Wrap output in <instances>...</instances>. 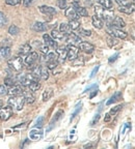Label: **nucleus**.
<instances>
[{"label":"nucleus","instance_id":"obj_57","mask_svg":"<svg viewBox=\"0 0 135 149\" xmlns=\"http://www.w3.org/2000/svg\"><path fill=\"white\" fill-rule=\"evenodd\" d=\"M97 93H98V91H97V90H95V91H94V92H93V93H91V98H93L94 96H95L96 94H97Z\"/></svg>","mask_w":135,"mask_h":149},{"label":"nucleus","instance_id":"obj_3","mask_svg":"<svg viewBox=\"0 0 135 149\" xmlns=\"http://www.w3.org/2000/svg\"><path fill=\"white\" fill-rule=\"evenodd\" d=\"M23 60H22L21 57H15V58H12L9 59L8 61H7V65L9 66V68L13 70H15V72H20V70L23 68Z\"/></svg>","mask_w":135,"mask_h":149},{"label":"nucleus","instance_id":"obj_43","mask_svg":"<svg viewBox=\"0 0 135 149\" xmlns=\"http://www.w3.org/2000/svg\"><path fill=\"white\" fill-rule=\"evenodd\" d=\"M57 5H58L59 8L65 9L68 5V0H57Z\"/></svg>","mask_w":135,"mask_h":149},{"label":"nucleus","instance_id":"obj_47","mask_svg":"<svg viewBox=\"0 0 135 149\" xmlns=\"http://www.w3.org/2000/svg\"><path fill=\"white\" fill-rule=\"evenodd\" d=\"M33 2H34V0H23L22 4H23L24 7H30L33 4Z\"/></svg>","mask_w":135,"mask_h":149},{"label":"nucleus","instance_id":"obj_48","mask_svg":"<svg viewBox=\"0 0 135 149\" xmlns=\"http://www.w3.org/2000/svg\"><path fill=\"white\" fill-rule=\"evenodd\" d=\"M43 122H44V118L43 117H40V118L37 119V123H35V127L37 128H41L43 126Z\"/></svg>","mask_w":135,"mask_h":149},{"label":"nucleus","instance_id":"obj_38","mask_svg":"<svg viewBox=\"0 0 135 149\" xmlns=\"http://www.w3.org/2000/svg\"><path fill=\"white\" fill-rule=\"evenodd\" d=\"M37 49L40 50L41 53H43V54H47L48 52H49V47L45 44H40L39 46H37Z\"/></svg>","mask_w":135,"mask_h":149},{"label":"nucleus","instance_id":"obj_45","mask_svg":"<svg viewBox=\"0 0 135 149\" xmlns=\"http://www.w3.org/2000/svg\"><path fill=\"white\" fill-rule=\"evenodd\" d=\"M21 2V0H5V3L11 6H14V5H18L19 3Z\"/></svg>","mask_w":135,"mask_h":149},{"label":"nucleus","instance_id":"obj_5","mask_svg":"<svg viewBox=\"0 0 135 149\" xmlns=\"http://www.w3.org/2000/svg\"><path fill=\"white\" fill-rule=\"evenodd\" d=\"M67 58L69 59L70 61H74L77 59L78 57V52H79V49L77 48L75 45H69L67 48Z\"/></svg>","mask_w":135,"mask_h":149},{"label":"nucleus","instance_id":"obj_15","mask_svg":"<svg viewBox=\"0 0 135 149\" xmlns=\"http://www.w3.org/2000/svg\"><path fill=\"white\" fill-rule=\"evenodd\" d=\"M43 38H44V44L47 45V46L49 47V48H53V49H56V48L58 47V46H57V42H56V40H54L53 38L50 36V35L44 34Z\"/></svg>","mask_w":135,"mask_h":149},{"label":"nucleus","instance_id":"obj_54","mask_svg":"<svg viewBox=\"0 0 135 149\" xmlns=\"http://www.w3.org/2000/svg\"><path fill=\"white\" fill-rule=\"evenodd\" d=\"M79 1L80 0H72V5L74 7H77V6H79Z\"/></svg>","mask_w":135,"mask_h":149},{"label":"nucleus","instance_id":"obj_40","mask_svg":"<svg viewBox=\"0 0 135 149\" xmlns=\"http://www.w3.org/2000/svg\"><path fill=\"white\" fill-rule=\"evenodd\" d=\"M7 23V18L2 12H0V27L4 26Z\"/></svg>","mask_w":135,"mask_h":149},{"label":"nucleus","instance_id":"obj_21","mask_svg":"<svg viewBox=\"0 0 135 149\" xmlns=\"http://www.w3.org/2000/svg\"><path fill=\"white\" fill-rule=\"evenodd\" d=\"M31 50H32V47H31L30 45L24 44L23 46L20 47V49H19V54H20V56H26L28 53H30Z\"/></svg>","mask_w":135,"mask_h":149},{"label":"nucleus","instance_id":"obj_17","mask_svg":"<svg viewBox=\"0 0 135 149\" xmlns=\"http://www.w3.org/2000/svg\"><path fill=\"white\" fill-rule=\"evenodd\" d=\"M32 28L33 30L37 31V32H45V31L48 30V25L44 22H35Z\"/></svg>","mask_w":135,"mask_h":149},{"label":"nucleus","instance_id":"obj_35","mask_svg":"<svg viewBox=\"0 0 135 149\" xmlns=\"http://www.w3.org/2000/svg\"><path fill=\"white\" fill-rule=\"evenodd\" d=\"M19 32H20V29L16 25H12L8 28V33L11 35H18Z\"/></svg>","mask_w":135,"mask_h":149},{"label":"nucleus","instance_id":"obj_2","mask_svg":"<svg viewBox=\"0 0 135 149\" xmlns=\"http://www.w3.org/2000/svg\"><path fill=\"white\" fill-rule=\"evenodd\" d=\"M24 104H25V98L22 94L11 96V98L8 100V105L17 111H20V110L23 109Z\"/></svg>","mask_w":135,"mask_h":149},{"label":"nucleus","instance_id":"obj_52","mask_svg":"<svg viewBox=\"0 0 135 149\" xmlns=\"http://www.w3.org/2000/svg\"><path fill=\"white\" fill-rule=\"evenodd\" d=\"M61 114H63V112H61V111H59V112H58V113H57V114H56V115H55V116H56V117H54V118H53V120H52V121H51V124H52V123H53L54 121H57V120H58V119H59V118H60V115H61Z\"/></svg>","mask_w":135,"mask_h":149},{"label":"nucleus","instance_id":"obj_44","mask_svg":"<svg viewBox=\"0 0 135 149\" xmlns=\"http://www.w3.org/2000/svg\"><path fill=\"white\" fill-rule=\"evenodd\" d=\"M122 108H123V107H122V105H119V106H117V107H114L113 109H111V110H110V112H109V113H108V114H109V115H110V116H111V117H112V116H114V115L117 114V112H119L120 110L122 109Z\"/></svg>","mask_w":135,"mask_h":149},{"label":"nucleus","instance_id":"obj_25","mask_svg":"<svg viewBox=\"0 0 135 149\" xmlns=\"http://www.w3.org/2000/svg\"><path fill=\"white\" fill-rule=\"evenodd\" d=\"M52 95H53V89H51V88L46 89V90L44 91V93H43V100H44V102H48V100L52 97Z\"/></svg>","mask_w":135,"mask_h":149},{"label":"nucleus","instance_id":"obj_7","mask_svg":"<svg viewBox=\"0 0 135 149\" xmlns=\"http://www.w3.org/2000/svg\"><path fill=\"white\" fill-rule=\"evenodd\" d=\"M109 24H110L109 26H111L113 28H117V29H122V28H124L126 26V23H125V21H124L121 17H114L111 21L109 22Z\"/></svg>","mask_w":135,"mask_h":149},{"label":"nucleus","instance_id":"obj_33","mask_svg":"<svg viewBox=\"0 0 135 149\" xmlns=\"http://www.w3.org/2000/svg\"><path fill=\"white\" fill-rule=\"evenodd\" d=\"M59 30L61 31V32L65 33V34H69V33L71 32V28L70 26H69V24H65V23H61L60 26H59Z\"/></svg>","mask_w":135,"mask_h":149},{"label":"nucleus","instance_id":"obj_58","mask_svg":"<svg viewBox=\"0 0 135 149\" xmlns=\"http://www.w3.org/2000/svg\"><path fill=\"white\" fill-rule=\"evenodd\" d=\"M87 147H93V145H91V144H87V145H85V146H84V148H87Z\"/></svg>","mask_w":135,"mask_h":149},{"label":"nucleus","instance_id":"obj_6","mask_svg":"<svg viewBox=\"0 0 135 149\" xmlns=\"http://www.w3.org/2000/svg\"><path fill=\"white\" fill-rule=\"evenodd\" d=\"M13 115V108L11 106H5V107L0 108V119L3 121L8 120Z\"/></svg>","mask_w":135,"mask_h":149},{"label":"nucleus","instance_id":"obj_39","mask_svg":"<svg viewBox=\"0 0 135 149\" xmlns=\"http://www.w3.org/2000/svg\"><path fill=\"white\" fill-rule=\"evenodd\" d=\"M24 98H25L26 104H32V102H34V96H33L32 94H30V93H27V94L24 96Z\"/></svg>","mask_w":135,"mask_h":149},{"label":"nucleus","instance_id":"obj_27","mask_svg":"<svg viewBox=\"0 0 135 149\" xmlns=\"http://www.w3.org/2000/svg\"><path fill=\"white\" fill-rule=\"evenodd\" d=\"M69 26H70L71 30H77V29H79V27H80L79 20H78V19L70 20V22H69Z\"/></svg>","mask_w":135,"mask_h":149},{"label":"nucleus","instance_id":"obj_8","mask_svg":"<svg viewBox=\"0 0 135 149\" xmlns=\"http://www.w3.org/2000/svg\"><path fill=\"white\" fill-rule=\"evenodd\" d=\"M39 59V54L37 52H30L25 56V59H24V62L27 65H33L37 60Z\"/></svg>","mask_w":135,"mask_h":149},{"label":"nucleus","instance_id":"obj_18","mask_svg":"<svg viewBox=\"0 0 135 149\" xmlns=\"http://www.w3.org/2000/svg\"><path fill=\"white\" fill-rule=\"evenodd\" d=\"M31 66V76L35 81H39L41 79V66L39 65H30Z\"/></svg>","mask_w":135,"mask_h":149},{"label":"nucleus","instance_id":"obj_20","mask_svg":"<svg viewBox=\"0 0 135 149\" xmlns=\"http://www.w3.org/2000/svg\"><path fill=\"white\" fill-rule=\"evenodd\" d=\"M12 54L9 47H1L0 48V59H7Z\"/></svg>","mask_w":135,"mask_h":149},{"label":"nucleus","instance_id":"obj_41","mask_svg":"<svg viewBox=\"0 0 135 149\" xmlns=\"http://www.w3.org/2000/svg\"><path fill=\"white\" fill-rule=\"evenodd\" d=\"M15 84H16V81H15L13 78H5L4 79V85L5 86H14Z\"/></svg>","mask_w":135,"mask_h":149},{"label":"nucleus","instance_id":"obj_4","mask_svg":"<svg viewBox=\"0 0 135 149\" xmlns=\"http://www.w3.org/2000/svg\"><path fill=\"white\" fill-rule=\"evenodd\" d=\"M107 32L109 33L111 36L115 37V38H120V40H125V38L128 37V33L127 32L121 30V29H117V28H113L109 25H108V27H107Z\"/></svg>","mask_w":135,"mask_h":149},{"label":"nucleus","instance_id":"obj_12","mask_svg":"<svg viewBox=\"0 0 135 149\" xmlns=\"http://www.w3.org/2000/svg\"><path fill=\"white\" fill-rule=\"evenodd\" d=\"M78 49L81 50L84 53H93L94 50H95V47H94V45L89 44L87 42H82L79 44V48Z\"/></svg>","mask_w":135,"mask_h":149},{"label":"nucleus","instance_id":"obj_32","mask_svg":"<svg viewBox=\"0 0 135 149\" xmlns=\"http://www.w3.org/2000/svg\"><path fill=\"white\" fill-rule=\"evenodd\" d=\"M115 1L120 6H130V5L134 4V1L132 0H115Z\"/></svg>","mask_w":135,"mask_h":149},{"label":"nucleus","instance_id":"obj_9","mask_svg":"<svg viewBox=\"0 0 135 149\" xmlns=\"http://www.w3.org/2000/svg\"><path fill=\"white\" fill-rule=\"evenodd\" d=\"M23 92H24V90H23L22 85H16V84H15L14 86H11V88L7 90L6 94H8V95H11V96H14V95L22 94Z\"/></svg>","mask_w":135,"mask_h":149},{"label":"nucleus","instance_id":"obj_28","mask_svg":"<svg viewBox=\"0 0 135 149\" xmlns=\"http://www.w3.org/2000/svg\"><path fill=\"white\" fill-rule=\"evenodd\" d=\"M98 4L105 8H112V1L111 0H97Z\"/></svg>","mask_w":135,"mask_h":149},{"label":"nucleus","instance_id":"obj_29","mask_svg":"<svg viewBox=\"0 0 135 149\" xmlns=\"http://www.w3.org/2000/svg\"><path fill=\"white\" fill-rule=\"evenodd\" d=\"M121 96H122V93L120 92V91H117V92H115L113 95L109 98V100H107V102H106V104H107V105H111V104L115 102L117 100H119L120 98H121Z\"/></svg>","mask_w":135,"mask_h":149},{"label":"nucleus","instance_id":"obj_51","mask_svg":"<svg viewBox=\"0 0 135 149\" xmlns=\"http://www.w3.org/2000/svg\"><path fill=\"white\" fill-rule=\"evenodd\" d=\"M99 68H100V65H97L95 68L93 70V72H91V78H94L96 76V74L98 72V70H99Z\"/></svg>","mask_w":135,"mask_h":149},{"label":"nucleus","instance_id":"obj_46","mask_svg":"<svg viewBox=\"0 0 135 149\" xmlns=\"http://www.w3.org/2000/svg\"><path fill=\"white\" fill-rule=\"evenodd\" d=\"M81 110V104H79V105H77V107H76V109H75V111L73 112V114H72V116H71V120H73V119L75 118V116H76L78 113H79V111Z\"/></svg>","mask_w":135,"mask_h":149},{"label":"nucleus","instance_id":"obj_36","mask_svg":"<svg viewBox=\"0 0 135 149\" xmlns=\"http://www.w3.org/2000/svg\"><path fill=\"white\" fill-rule=\"evenodd\" d=\"M91 31L87 30V29H83V28H80L79 31H78V35L79 36H91Z\"/></svg>","mask_w":135,"mask_h":149},{"label":"nucleus","instance_id":"obj_56","mask_svg":"<svg viewBox=\"0 0 135 149\" xmlns=\"http://www.w3.org/2000/svg\"><path fill=\"white\" fill-rule=\"evenodd\" d=\"M94 88H97V84H94V85H91V87H89L87 89H85V92H89V90H91V89H94Z\"/></svg>","mask_w":135,"mask_h":149},{"label":"nucleus","instance_id":"obj_53","mask_svg":"<svg viewBox=\"0 0 135 149\" xmlns=\"http://www.w3.org/2000/svg\"><path fill=\"white\" fill-rule=\"evenodd\" d=\"M119 57V53H117V54H114L113 56H111L109 58V63H112V62H114V61L117 60V58Z\"/></svg>","mask_w":135,"mask_h":149},{"label":"nucleus","instance_id":"obj_13","mask_svg":"<svg viewBox=\"0 0 135 149\" xmlns=\"http://www.w3.org/2000/svg\"><path fill=\"white\" fill-rule=\"evenodd\" d=\"M67 48L63 46H60V47H57L56 48V54L58 55V60L59 62H65V58H67Z\"/></svg>","mask_w":135,"mask_h":149},{"label":"nucleus","instance_id":"obj_24","mask_svg":"<svg viewBox=\"0 0 135 149\" xmlns=\"http://www.w3.org/2000/svg\"><path fill=\"white\" fill-rule=\"evenodd\" d=\"M75 9H76V13L78 16L80 17H87L89 16V12H87V9L85 8V7H82V6H77L75 7Z\"/></svg>","mask_w":135,"mask_h":149},{"label":"nucleus","instance_id":"obj_30","mask_svg":"<svg viewBox=\"0 0 135 149\" xmlns=\"http://www.w3.org/2000/svg\"><path fill=\"white\" fill-rule=\"evenodd\" d=\"M45 57H44V60L46 61V62H49V61H54V60H56L57 59V54H55V53H53V52H51V53H48L47 54H45Z\"/></svg>","mask_w":135,"mask_h":149},{"label":"nucleus","instance_id":"obj_59","mask_svg":"<svg viewBox=\"0 0 135 149\" xmlns=\"http://www.w3.org/2000/svg\"><path fill=\"white\" fill-rule=\"evenodd\" d=\"M2 107V102H1V100H0V108Z\"/></svg>","mask_w":135,"mask_h":149},{"label":"nucleus","instance_id":"obj_23","mask_svg":"<svg viewBox=\"0 0 135 149\" xmlns=\"http://www.w3.org/2000/svg\"><path fill=\"white\" fill-rule=\"evenodd\" d=\"M29 137H30V139L32 140H39L41 139V138L43 137V133L42 130H31L30 133H29Z\"/></svg>","mask_w":135,"mask_h":149},{"label":"nucleus","instance_id":"obj_19","mask_svg":"<svg viewBox=\"0 0 135 149\" xmlns=\"http://www.w3.org/2000/svg\"><path fill=\"white\" fill-rule=\"evenodd\" d=\"M39 9H40L41 13H43V14H45V15H50V16H52V15L56 14V9L54 8V7H52V6L42 5V6L39 7Z\"/></svg>","mask_w":135,"mask_h":149},{"label":"nucleus","instance_id":"obj_22","mask_svg":"<svg viewBox=\"0 0 135 149\" xmlns=\"http://www.w3.org/2000/svg\"><path fill=\"white\" fill-rule=\"evenodd\" d=\"M91 22H93L94 27L97 28V29H102L103 28V21L100 18H98V17L96 16V15L91 18Z\"/></svg>","mask_w":135,"mask_h":149},{"label":"nucleus","instance_id":"obj_10","mask_svg":"<svg viewBox=\"0 0 135 149\" xmlns=\"http://www.w3.org/2000/svg\"><path fill=\"white\" fill-rule=\"evenodd\" d=\"M18 81H19V83H20V85H22V86H28L31 82L35 81V80L33 79L32 76L29 74H23V76H20L19 79H18Z\"/></svg>","mask_w":135,"mask_h":149},{"label":"nucleus","instance_id":"obj_26","mask_svg":"<svg viewBox=\"0 0 135 149\" xmlns=\"http://www.w3.org/2000/svg\"><path fill=\"white\" fill-rule=\"evenodd\" d=\"M134 4L130 5V6H120V12L124 13V14H127V15H130L134 12Z\"/></svg>","mask_w":135,"mask_h":149},{"label":"nucleus","instance_id":"obj_11","mask_svg":"<svg viewBox=\"0 0 135 149\" xmlns=\"http://www.w3.org/2000/svg\"><path fill=\"white\" fill-rule=\"evenodd\" d=\"M67 35L68 34L61 32L60 30H56V29H53L51 32V37L54 40H56V42H63V40H65Z\"/></svg>","mask_w":135,"mask_h":149},{"label":"nucleus","instance_id":"obj_55","mask_svg":"<svg viewBox=\"0 0 135 149\" xmlns=\"http://www.w3.org/2000/svg\"><path fill=\"white\" fill-rule=\"evenodd\" d=\"M110 119H111V116H110V115L107 113V114H106V116H105V118H104V121H105V122H109Z\"/></svg>","mask_w":135,"mask_h":149},{"label":"nucleus","instance_id":"obj_50","mask_svg":"<svg viewBox=\"0 0 135 149\" xmlns=\"http://www.w3.org/2000/svg\"><path fill=\"white\" fill-rule=\"evenodd\" d=\"M7 93V89L5 85H0V95H5Z\"/></svg>","mask_w":135,"mask_h":149},{"label":"nucleus","instance_id":"obj_34","mask_svg":"<svg viewBox=\"0 0 135 149\" xmlns=\"http://www.w3.org/2000/svg\"><path fill=\"white\" fill-rule=\"evenodd\" d=\"M28 87L31 91H37L41 88V84L39 83V81H33L28 85Z\"/></svg>","mask_w":135,"mask_h":149},{"label":"nucleus","instance_id":"obj_31","mask_svg":"<svg viewBox=\"0 0 135 149\" xmlns=\"http://www.w3.org/2000/svg\"><path fill=\"white\" fill-rule=\"evenodd\" d=\"M49 78V70L45 66H41V79L47 80Z\"/></svg>","mask_w":135,"mask_h":149},{"label":"nucleus","instance_id":"obj_49","mask_svg":"<svg viewBox=\"0 0 135 149\" xmlns=\"http://www.w3.org/2000/svg\"><path fill=\"white\" fill-rule=\"evenodd\" d=\"M99 119H100V111H99L98 113L95 115V117H94V119L91 120V125H95V123H96V122H98Z\"/></svg>","mask_w":135,"mask_h":149},{"label":"nucleus","instance_id":"obj_42","mask_svg":"<svg viewBox=\"0 0 135 149\" xmlns=\"http://www.w3.org/2000/svg\"><path fill=\"white\" fill-rule=\"evenodd\" d=\"M117 44V38H115V37L109 36L107 38V45L109 47H113V46H115Z\"/></svg>","mask_w":135,"mask_h":149},{"label":"nucleus","instance_id":"obj_1","mask_svg":"<svg viewBox=\"0 0 135 149\" xmlns=\"http://www.w3.org/2000/svg\"><path fill=\"white\" fill-rule=\"evenodd\" d=\"M95 13H96V16L98 17V18H100L102 21L108 22V23L114 18L113 10L111 8H105V7L101 6L100 4L95 6Z\"/></svg>","mask_w":135,"mask_h":149},{"label":"nucleus","instance_id":"obj_14","mask_svg":"<svg viewBox=\"0 0 135 149\" xmlns=\"http://www.w3.org/2000/svg\"><path fill=\"white\" fill-rule=\"evenodd\" d=\"M65 15L68 19H70V20H75V19H78V15L76 13V9L73 5L71 6L67 7L65 10Z\"/></svg>","mask_w":135,"mask_h":149},{"label":"nucleus","instance_id":"obj_16","mask_svg":"<svg viewBox=\"0 0 135 149\" xmlns=\"http://www.w3.org/2000/svg\"><path fill=\"white\" fill-rule=\"evenodd\" d=\"M65 40H67L69 44L71 45H74V44H77V42H81V38H80V36L78 34H75V33H69V34L67 35V38H65Z\"/></svg>","mask_w":135,"mask_h":149},{"label":"nucleus","instance_id":"obj_37","mask_svg":"<svg viewBox=\"0 0 135 149\" xmlns=\"http://www.w3.org/2000/svg\"><path fill=\"white\" fill-rule=\"evenodd\" d=\"M57 66H58V61L57 60L47 62V68H48V70H55Z\"/></svg>","mask_w":135,"mask_h":149}]
</instances>
